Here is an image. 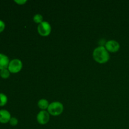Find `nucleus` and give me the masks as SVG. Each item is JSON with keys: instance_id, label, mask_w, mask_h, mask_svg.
<instances>
[{"instance_id": "nucleus-1", "label": "nucleus", "mask_w": 129, "mask_h": 129, "mask_svg": "<svg viewBox=\"0 0 129 129\" xmlns=\"http://www.w3.org/2000/svg\"><path fill=\"white\" fill-rule=\"evenodd\" d=\"M93 57L96 62L100 64H104L109 60V52L106 49L105 47L99 46L93 51Z\"/></svg>"}, {"instance_id": "nucleus-2", "label": "nucleus", "mask_w": 129, "mask_h": 129, "mask_svg": "<svg viewBox=\"0 0 129 129\" xmlns=\"http://www.w3.org/2000/svg\"><path fill=\"white\" fill-rule=\"evenodd\" d=\"M64 110V106L59 102H54L49 104L47 112L53 116H58L61 114Z\"/></svg>"}, {"instance_id": "nucleus-3", "label": "nucleus", "mask_w": 129, "mask_h": 129, "mask_svg": "<svg viewBox=\"0 0 129 129\" xmlns=\"http://www.w3.org/2000/svg\"><path fill=\"white\" fill-rule=\"evenodd\" d=\"M22 67V62L20 59H14L10 60L8 69L11 73H18L21 70Z\"/></svg>"}, {"instance_id": "nucleus-4", "label": "nucleus", "mask_w": 129, "mask_h": 129, "mask_svg": "<svg viewBox=\"0 0 129 129\" xmlns=\"http://www.w3.org/2000/svg\"><path fill=\"white\" fill-rule=\"evenodd\" d=\"M37 30L40 35L42 37H47L50 35L51 32V26L47 21H43L39 25Z\"/></svg>"}, {"instance_id": "nucleus-5", "label": "nucleus", "mask_w": 129, "mask_h": 129, "mask_svg": "<svg viewBox=\"0 0 129 129\" xmlns=\"http://www.w3.org/2000/svg\"><path fill=\"white\" fill-rule=\"evenodd\" d=\"M49 120H50V114L47 111H40L37 116V120L38 123L41 125H45L47 123Z\"/></svg>"}, {"instance_id": "nucleus-6", "label": "nucleus", "mask_w": 129, "mask_h": 129, "mask_svg": "<svg viewBox=\"0 0 129 129\" xmlns=\"http://www.w3.org/2000/svg\"><path fill=\"white\" fill-rule=\"evenodd\" d=\"M105 48L108 52H117L120 49V44L118 42L115 40H111L106 42Z\"/></svg>"}, {"instance_id": "nucleus-7", "label": "nucleus", "mask_w": 129, "mask_h": 129, "mask_svg": "<svg viewBox=\"0 0 129 129\" xmlns=\"http://www.w3.org/2000/svg\"><path fill=\"white\" fill-rule=\"evenodd\" d=\"M11 118V114L8 111L5 109L0 110V123H8L10 122Z\"/></svg>"}, {"instance_id": "nucleus-8", "label": "nucleus", "mask_w": 129, "mask_h": 129, "mask_svg": "<svg viewBox=\"0 0 129 129\" xmlns=\"http://www.w3.org/2000/svg\"><path fill=\"white\" fill-rule=\"evenodd\" d=\"M10 62V59L7 55L0 53V70L8 68Z\"/></svg>"}, {"instance_id": "nucleus-9", "label": "nucleus", "mask_w": 129, "mask_h": 129, "mask_svg": "<svg viewBox=\"0 0 129 129\" xmlns=\"http://www.w3.org/2000/svg\"><path fill=\"white\" fill-rule=\"evenodd\" d=\"M49 106V102L45 99H41L38 102V107L42 110H45V109H47Z\"/></svg>"}, {"instance_id": "nucleus-10", "label": "nucleus", "mask_w": 129, "mask_h": 129, "mask_svg": "<svg viewBox=\"0 0 129 129\" xmlns=\"http://www.w3.org/2000/svg\"><path fill=\"white\" fill-rule=\"evenodd\" d=\"M10 73H10L8 68L1 69V70H0V76L3 78V79H7L10 77Z\"/></svg>"}, {"instance_id": "nucleus-11", "label": "nucleus", "mask_w": 129, "mask_h": 129, "mask_svg": "<svg viewBox=\"0 0 129 129\" xmlns=\"http://www.w3.org/2000/svg\"><path fill=\"white\" fill-rule=\"evenodd\" d=\"M8 97L5 94L0 93V107H3L7 103Z\"/></svg>"}, {"instance_id": "nucleus-12", "label": "nucleus", "mask_w": 129, "mask_h": 129, "mask_svg": "<svg viewBox=\"0 0 129 129\" xmlns=\"http://www.w3.org/2000/svg\"><path fill=\"white\" fill-rule=\"evenodd\" d=\"M34 21L36 23H41L42 22H43V16L42 15H41L40 14H36L35 16H34Z\"/></svg>"}, {"instance_id": "nucleus-13", "label": "nucleus", "mask_w": 129, "mask_h": 129, "mask_svg": "<svg viewBox=\"0 0 129 129\" xmlns=\"http://www.w3.org/2000/svg\"><path fill=\"white\" fill-rule=\"evenodd\" d=\"M9 123H10V124L11 126H16L18 124V120L15 117H11Z\"/></svg>"}, {"instance_id": "nucleus-14", "label": "nucleus", "mask_w": 129, "mask_h": 129, "mask_svg": "<svg viewBox=\"0 0 129 129\" xmlns=\"http://www.w3.org/2000/svg\"><path fill=\"white\" fill-rule=\"evenodd\" d=\"M5 28V23L3 20H0V33L3 31Z\"/></svg>"}, {"instance_id": "nucleus-15", "label": "nucleus", "mask_w": 129, "mask_h": 129, "mask_svg": "<svg viewBox=\"0 0 129 129\" xmlns=\"http://www.w3.org/2000/svg\"><path fill=\"white\" fill-rule=\"evenodd\" d=\"M15 2L16 3L18 4V5H23V4L26 3V0H20V1H18V0H15Z\"/></svg>"}]
</instances>
